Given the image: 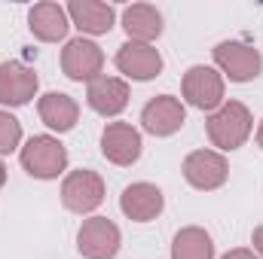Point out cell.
Returning a JSON list of instances; mask_svg holds the SVG:
<instances>
[{
  "label": "cell",
  "mask_w": 263,
  "mask_h": 259,
  "mask_svg": "<svg viewBox=\"0 0 263 259\" xmlns=\"http://www.w3.org/2000/svg\"><path fill=\"white\" fill-rule=\"evenodd\" d=\"M251 131H254V116L242 101H223V107H217L205 119V134L211 146H217V153H233L245 146Z\"/></svg>",
  "instance_id": "6da1fadb"
},
{
  "label": "cell",
  "mask_w": 263,
  "mask_h": 259,
  "mask_svg": "<svg viewBox=\"0 0 263 259\" xmlns=\"http://www.w3.org/2000/svg\"><path fill=\"white\" fill-rule=\"evenodd\" d=\"M18 162L37 180H59L67 171V149L52 134H34L18 149Z\"/></svg>",
  "instance_id": "7a4b0ae2"
},
{
  "label": "cell",
  "mask_w": 263,
  "mask_h": 259,
  "mask_svg": "<svg viewBox=\"0 0 263 259\" xmlns=\"http://www.w3.org/2000/svg\"><path fill=\"white\" fill-rule=\"evenodd\" d=\"M223 92H227V82H223L217 67L193 64L181 79L184 101L196 110H205V113H214L217 107H223Z\"/></svg>",
  "instance_id": "3957f363"
},
{
  "label": "cell",
  "mask_w": 263,
  "mask_h": 259,
  "mask_svg": "<svg viewBox=\"0 0 263 259\" xmlns=\"http://www.w3.org/2000/svg\"><path fill=\"white\" fill-rule=\"evenodd\" d=\"M214 64L220 70V76L230 82H251L260 76L263 58L254 46L242 40H223L214 46Z\"/></svg>",
  "instance_id": "277c9868"
},
{
  "label": "cell",
  "mask_w": 263,
  "mask_h": 259,
  "mask_svg": "<svg viewBox=\"0 0 263 259\" xmlns=\"http://www.w3.org/2000/svg\"><path fill=\"white\" fill-rule=\"evenodd\" d=\"M120 244H123L120 226L107 217H89L77 232V250L83 259H117Z\"/></svg>",
  "instance_id": "5b68a950"
},
{
  "label": "cell",
  "mask_w": 263,
  "mask_h": 259,
  "mask_svg": "<svg viewBox=\"0 0 263 259\" xmlns=\"http://www.w3.org/2000/svg\"><path fill=\"white\" fill-rule=\"evenodd\" d=\"M104 201V180L98 171L92 168H80V171H70L62 183V204H65L70 213H95Z\"/></svg>",
  "instance_id": "8992f818"
},
{
  "label": "cell",
  "mask_w": 263,
  "mask_h": 259,
  "mask_svg": "<svg viewBox=\"0 0 263 259\" xmlns=\"http://www.w3.org/2000/svg\"><path fill=\"white\" fill-rule=\"evenodd\" d=\"M62 70H65L67 79L89 85L104 70V52H101V46L95 40H89V37L67 40L65 49H62Z\"/></svg>",
  "instance_id": "52a82bcc"
},
{
  "label": "cell",
  "mask_w": 263,
  "mask_h": 259,
  "mask_svg": "<svg viewBox=\"0 0 263 259\" xmlns=\"http://www.w3.org/2000/svg\"><path fill=\"white\" fill-rule=\"evenodd\" d=\"M230 162L217 149H196L184 159V180L199 192H214L227 183Z\"/></svg>",
  "instance_id": "ba28073f"
},
{
  "label": "cell",
  "mask_w": 263,
  "mask_h": 259,
  "mask_svg": "<svg viewBox=\"0 0 263 259\" xmlns=\"http://www.w3.org/2000/svg\"><path fill=\"white\" fill-rule=\"evenodd\" d=\"M40 76L25 61H0V104L3 107H25L37 98Z\"/></svg>",
  "instance_id": "9c48e42d"
},
{
  "label": "cell",
  "mask_w": 263,
  "mask_h": 259,
  "mask_svg": "<svg viewBox=\"0 0 263 259\" xmlns=\"http://www.w3.org/2000/svg\"><path fill=\"white\" fill-rule=\"evenodd\" d=\"M184 122H187V110L175 95H156L141 110V128L153 137H172L184 128Z\"/></svg>",
  "instance_id": "30bf717a"
},
{
  "label": "cell",
  "mask_w": 263,
  "mask_h": 259,
  "mask_svg": "<svg viewBox=\"0 0 263 259\" xmlns=\"http://www.w3.org/2000/svg\"><path fill=\"white\" fill-rule=\"evenodd\" d=\"M141 149H144L141 131L132 122H107L104 125V131H101V156L110 165L129 168L141 159Z\"/></svg>",
  "instance_id": "8fae6325"
},
{
  "label": "cell",
  "mask_w": 263,
  "mask_h": 259,
  "mask_svg": "<svg viewBox=\"0 0 263 259\" xmlns=\"http://www.w3.org/2000/svg\"><path fill=\"white\" fill-rule=\"evenodd\" d=\"M114 61H117V70L126 79H135V82H147V79H156L162 73V55L150 43H132V40H126L117 49Z\"/></svg>",
  "instance_id": "7c38bea8"
},
{
  "label": "cell",
  "mask_w": 263,
  "mask_h": 259,
  "mask_svg": "<svg viewBox=\"0 0 263 259\" xmlns=\"http://www.w3.org/2000/svg\"><path fill=\"white\" fill-rule=\"evenodd\" d=\"M86 104L98 116H120L129 107V82L120 76L101 73L98 79H92L86 85Z\"/></svg>",
  "instance_id": "4fadbf2b"
},
{
  "label": "cell",
  "mask_w": 263,
  "mask_h": 259,
  "mask_svg": "<svg viewBox=\"0 0 263 259\" xmlns=\"http://www.w3.org/2000/svg\"><path fill=\"white\" fill-rule=\"evenodd\" d=\"M65 9L70 25L80 31V37L110 34V28L117 25V9L110 3H101V0H70Z\"/></svg>",
  "instance_id": "5bb4252c"
},
{
  "label": "cell",
  "mask_w": 263,
  "mask_h": 259,
  "mask_svg": "<svg viewBox=\"0 0 263 259\" xmlns=\"http://www.w3.org/2000/svg\"><path fill=\"white\" fill-rule=\"evenodd\" d=\"M162 207H165L162 189L153 186V183H144V180L126 186L123 195H120V210L132 223H150V220H156L162 213Z\"/></svg>",
  "instance_id": "9a60e30c"
},
{
  "label": "cell",
  "mask_w": 263,
  "mask_h": 259,
  "mask_svg": "<svg viewBox=\"0 0 263 259\" xmlns=\"http://www.w3.org/2000/svg\"><path fill=\"white\" fill-rule=\"evenodd\" d=\"M28 28H31V34L40 43H59V40H65L67 31H70L67 9L62 3H52V0L34 3L31 12H28Z\"/></svg>",
  "instance_id": "2e32d148"
},
{
  "label": "cell",
  "mask_w": 263,
  "mask_h": 259,
  "mask_svg": "<svg viewBox=\"0 0 263 259\" xmlns=\"http://www.w3.org/2000/svg\"><path fill=\"white\" fill-rule=\"evenodd\" d=\"M37 113H40V122L49 131H59L65 134L77 125L80 119V104L65 95V92H46L40 101H37Z\"/></svg>",
  "instance_id": "e0dca14e"
},
{
  "label": "cell",
  "mask_w": 263,
  "mask_h": 259,
  "mask_svg": "<svg viewBox=\"0 0 263 259\" xmlns=\"http://www.w3.org/2000/svg\"><path fill=\"white\" fill-rule=\"evenodd\" d=\"M123 31L132 43H150L162 34V12L150 3H132L123 9Z\"/></svg>",
  "instance_id": "ac0fdd59"
},
{
  "label": "cell",
  "mask_w": 263,
  "mask_h": 259,
  "mask_svg": "<svg viewBox=\"0 0 263 259\" xmlns=\"http://www.w3.org/2000/svg\"><path fill=\"white\" fill-rule=\"evenodd\" d=\"M172 259H214V241L202 226L178 229L172 241Z\"/></svg>",
  "instance_id": "d6986e66"
},
{
  "label": "cell",
  "mask_w": 263,
  "mask_h": 259,
  "mask_svg": "<svg viewBox=\"0 0 263 259\" xmlns=\"http://www.w3.org/2000/svg\"><path fill=\"white\" fill-rule=\"evenodd\" d=\"M22 143V122L9 113V110H0V156H9Z\"/></svg>",
  "instance_id": "ffe728a7"
},
{
  "label": "cell",
  "mask_w": 263,
  "mask_h": 259,
  "mask_svg": "<svg viewBox=\"0 0 263 259\" xmlns=\"http://www.w3.org/2000/svg\"><path fill=\"white\" fill-rule=\"evenodd\" d=\"M220 259H260L254 250H248V247H236V250H227Z\"/></svg>",
  "instance_id": "44dd1931"
},
{
  "label": "cell",
  "mask_w": 263,
  "mask_h": 259,
  "mask_svg": "<svg viewBox=\"0 0 263 259\" xmlns=\"http://www.w3.org/2000/svg\"><path fill=\"white\" fill-rule=\"evenodd\" d=\"M251 244H254V253L263 259V226L254 229V235H251Z\"/></svg>",
  "instance_id": "7402d4cb"
},
{
  "label": "cell",
  "mask_w": 263,
  "mask_h": 259,
  "mask_svg": "<svg viewBox=\"0 0 263 259\" xmlns=\"http://www.w3.org/2000/svg\"><path fill=\"white\" fill-rule=\"evenodd\" d=\"M257 146L263 149V119H260V125H257Z\"/></svg>",
  "instance_id": "603a6c76"
},
{
  "label": "cell",
  "mask_w": 263,
  "mask_h": 259,
  "mask_svg": "<svg viewBox=\"0 0 263 259\" xmlns=\"http://www.w3.org/2000/svg\"><path fill=\"white\" fill-rule=\"evenodd\" d=\"M3 183H6V165L0 162V189H3Z\"/></svg>",
  "instance_id": "cb8c5ba5"
}]
</instances>
